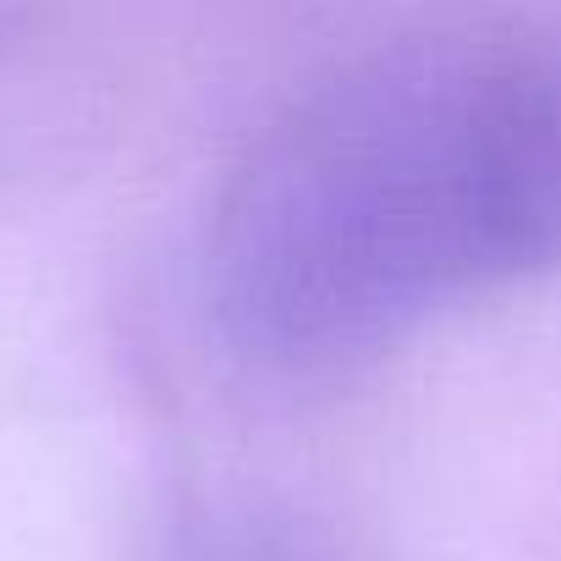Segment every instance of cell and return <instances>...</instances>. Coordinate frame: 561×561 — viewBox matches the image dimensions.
<instances>
[{"label": "cell", "mask_w": 561, "mask_h": 561, "mask_svg": "<svg viewBox=\"0 0 561 561\" xmlns=\"http://www.w3.org/2000/svg\"><path fill=\"white\" fill-rule=\"evenodd\" d=\"M561 275V39L386 50L280 116L226 176L204 280L226 342L287 375L375 358Z\"/></svg>", "instance_id": "cell-1"}]
</instances>
